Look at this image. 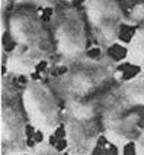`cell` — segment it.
Wrapping results in <instances>:
<instances>
[{
  "instance_id": "cell-5",
  "label": "cell",
  "mask_w": 144,
  "mask_h": 155,
  "mask_svg": "<svg viewBox=\"0 0 144 155\" xmlns=\"http://www.w3.org/2000/svg\"><path fill=\"white\" fill-rule=\"evenodd\" d=\"M2 106H0V139L2 155H28L26 115L22 96L12 83V77L2 75Z\"/></svg>"
},
{
  "instance_id": "cell-14",
  "label": "cell",
  "mask_w": 144,
  "mask_h": 155,
  "mask_svg": "<svg viewBox=\"0 0 144 155\" xmlns=\"http://www.w3.org/2000/svg\"><path fill=\"white\" fill-rule=\"evenodd\" d=\"M134 151H135V155H144V126L138 135L137 141L134 142Z\"/></svg>"
},
{
  "instance_id": "cell-1",
  "label": "cell",
  "mask_w": 144,
  "mask_h": 155,
  "mask_svg": "<svg viewBox=\"0 0 144 155\" xmlns=\"http://www.w3.org/2000/svg\"><path fill=\"white\" fill-rule=\"evenodd\" d=\"M119 61L105 52L99 57L86 55L64 73L51 77L48 84L64 103L92 99L119 83Z\"/></svg>"
},
{
  "instance_id": "cell-8",
  "label": "cell",
  "mask_w": 144,
  "mask_h": 155,
  "mask_svg": "<svg viewBox=\"0 0 144 155\" xmlns=\"http://www.w3.org/2000/svg\"><path fill=\"white\" fill-rule=\"evenodd\" d=\"M143 116V110H121L101 106L103 136L118 149L119 155H124L127 145L137 141L143 129L140 128Z\"/></svg>"
},
{
  "instance_id": "cell-13",
  "label": "cell",
  "mask_w": 144,
  "mask_h": 155,
  "mask_svg": "<svg viewBox=\"0 0 144 155\" xmlns=\"http://www.w3.org/2000/svg\"><path fill=\"white\" fill-rule=\"evenodd\" d=\"M28 155H64L61 151L55 148L54 145H51L48 141H41L35 143L32 147H29Z\"/></svg>"
},
{
  "instance_id": "cell-6",
  "label": "cell",
  "mask_w": 144,
  "mask_h": 155,
  "mask_svg": "<svg viewBox=\"0 0 144 155\" xmlns=\"http://www.w3.org/2000/svg\"><path fill=\"white\" fill-rule=\"evenodd\" d=\"M22 104L29 125L47 141L63 123V110L58 97L48 81L31 78L22 90Z\"/></svg>"
},
{
  "instance_id": "cell-7",
  "label": "cell",
  "mask_w": 144,
  "mask_h": 155,
  "mask_svg": "<svg viewBox=\"0 0 144 155\" xmlns=\"http://www.w3.org/2000/svg\"><path fill=\"white\" fill-rule=\"evenodd\" d=\"M82 9L96 45L102 51L114 47L125 23L122 6L114 0H86L82 3Z\"/></svg>"
},
{
  "instance_id": "cell-4",
  "label": "cell",
  "mask_w": 144,
  "mask_h": 155,
  "mask_svg": "<svg viewBox=\"0 0 144 155\" xmlns=\"http://www.w3.org/2000/svg\"><path fill=\"white\" fill-rule=\"evenodd\" d=\"M7 34L16 45L36 51L45 58L48 68L54 62V42L50 28L44 25L35 6L16 2L7 13Z\"/></svg>"
},
{
  "instance_id": "cell-12",
  "label": "cell",
  "mask_w": 144,
  "mask_h": 155,
  "mask_svg": "<svg viewBox=\"0 0 144 155\" xmlns=\"http://www.w3.org/2000/svg\"><path fill=\"white\" fill-rule=\"evenodd\" d=\"M125 23L130 26H140L144 23V2L134 3L128 10V15H125Z\"/></svg>"
},
{
  "instance_id": "cell-10",
  "label": "cell",
  "mask_w": 144,
  "mask_h": 155,
  "mask_svg": "<svg viewBox=\"0 0 144 155\" xmlns=\"http://www.w3.org/2000/svg\"><path fill=\"white\" fill-rule=\"evenodd\" d=\"M44 61L45 58L39 52L22 45H16L9 52L3 49V74H7L10 77L13 75L29 77L35 74L38 65Z\"/></svg>"
},
{
  "instance_id": "cell-9",
  "label": "cell",
  "mask_w": 144,
  "mask_h": 155,
  "mask_svg": "<svg viewBox=\"0 0 144 155\" xmlns=\"http://www.w3.org/2000/svg\"><path fill=\"white\" fill-rule=\"evenodd\" d=\"M102 107L121 110L144 109V70L125 81H119L108 91L101 94Z\"/></svg>"
},
{
  "instance_id": "cell-2",
  "label": "cell",
  "mask_w": 144,
  "mask_h": 155,
  "mask_svg": "<svg viewBox=\"0 0 144 155\" xmlns=\"http://www.w3.org/2000/svg\"><path fill=\"white\" fill-rule=\"evenodd\" d=\"M50 32L54 42V62L50 70L69 68L87 55V23L82 6L66 2L54 7Z\"/></svg>"
},
{
  "instance_id": "cell-3",
  "label": "cell",
  "mask_w": 144,
  "mask_h": 155,
  "mask_svg": "<svg viewBox=\"0 0 144 155\" xmlns=\"http://www.w3.org/2000/svg\"><path fill=\"white\" fill-rule=\"evenodd\" d=\"M67 155H93L103 135L101 94L86 100H73L63 109Z\"/></svg>"
},
{
  "instance_id": "cell-11",
  "label": "cell",
  "mask_w": 144,
  "mask_h": 155,
  "mask_svg": "<svg viewBox=\"0 0 144 155\" xmlns=\"http://www.w3.org/2000/svg\"><path fill=\"white\" fill-rule=\"evenodd\" d=\"M124 61L134 67H144V23L135 28L125 47Z\"/></svg>"
}]
</instances>
